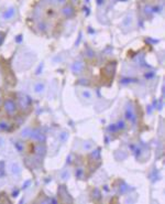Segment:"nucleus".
Masks as SVG:
<instances>
[{
  "label": "nucleus",
  "mask_w": 165,
  "mask_h": 204,
  "mask_svg": "<svg viewBox=\"0 0 165 204\" xmlns=\"http://www.w3.org/2000/svg\"><path fill=\"white\" fill-rule=\"evenodd\" d=\"M67 0H55V5H60V6H63L66 3Z\"/></svg>",
  "instance_id": "8"
},
{
  "label": "nucleus",
  "mask_w": 165,
  "mask_h": 204,
  "mask_svg": "<svg viewBox=\"0 0 165 204\" xmlns=\"http://www.w3.org/2000/svg\"><path fill=\"white\" fill-rule=\"evenodd\" d=\"M39 30L40 31H45L46 30V28H48V26H46V23L45 22H41V23H39Z\"/></svg>",
  "instance_id": "7"
},
{
  "label": "nucleus",
  "mask_w": 165,
  "mask_h": 204,
  "mask_svg": "<svg viewBox=\"0 0 165 204\" xmlns=\"http://www.w3.org/2000/svg\"><path fill=\"white\" fill-rule=\"evenodd\" d=\"M14 9L13 8H10V9H8V10H6V12L3 13V19H11L13 16H14Z\"/></svg>",
  "instance_id": "4"
},
{
  "label": "nucleus",
  "mask_w": 165,
  "mask_h": 204,
  "mask_svg": "<svg viewBox=\"0 0 165 204\" xmlns=\"http://www.w3.org/2000/svg\"><path fill=\"white\" fill-rule=\"evenodd\" d=\"M82 96H84V97H87V98H92V94H90V93L89 92H87V91H85V92L82 93Z\"/></svg>",
  "instance_id": "9"
},
{
  "label": "nucleus",
  "mask_w": 165,
  "mask_h": 204,
  "mask_svg": "<svg viewBox=\"0 0 165 204\" xmlns=\"http://www.w3.org/2000/svg\"><path fill=\"white\" fill-rule=\"evenodd\" d=\"M82 67H84V64H82V62H76V63L73 64L72 70H73L74 73H80L82 71Z\"/></svg>",
  "instance_id": "3"
},
{
  "label": "nucleus",
  "mask_w": 165,
  "mask_h": 204,
  "mask_svg": "<svg viewBox=\"0 0 165 204\" xmlns=\"http://www.w3.org/2000/svg\"><path fill=\"white\" fill-rule=\"evenodd\" d=\"M62 14H63L64 17H66V18H70V17H72L74 14V9L72 6H65L62 9Z\"/></svg>",
  "instance_id": "2"
},
{
  "label": "nucleus",
  "mask_w": 165,
  "mask_h": 204,
  "mask_svg": "<svg viewBox=\"0 0 165 204\" xmlns=\"http://www.w3.org/2000/svg\"><path fill=\"white\" fill-rule=\"evenodd\" d=\"M5 110H6L9 115H12L14 114L17 110V105L16 103L13 102L12 99H7L6 102H5Z\"/></svg>",
  "instance_id": "1"
},
{
  "label": "nucleus",
  "mask_w": 165,
  "mask_h": 204,
  "mask_svg": "<svg viewBox=\"0 0 165 204\" xmlns=\"http://www.w3.org/2000/svg\"><path fill=\"white\" fill-rule=\"evenodd\" d=\"M34 91H35V93H42L43 91H44V84H43V83L35 84Z\"/></svg>",
  "instance_id": "5"
},
{
  "label": "nucleus",
  "mask_w": 165,
  "mask_h": 204,
  "mask_svg": "<svg viewBox=\"0 0 165 204\" xmlns=\"http://www.w3.org/2000/svg\"><path fill=\"white\" fill-rule=\"evenodd\" d=\"M126 117H127L128 119H133L134 118V114L132 113V109L131 108L127 109V112H126Z\"/></svg>",
  "instance_id": "6"
},
{
  "label": "nucleus",
  "mask_w": 165,
  "mask_h": 204,
  "mask_svg": "<svg viewBox=\"0 0 165 204\" xmlns=\"http://www.w3.org/2000/svg\"><path fill=\"white\" fill-rule=\"evenodd\" d=\"M75 1H78V0H75Z\"/></svg>",
  "instance_id": "10"
}]
</instances>
